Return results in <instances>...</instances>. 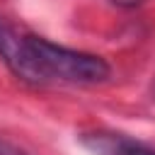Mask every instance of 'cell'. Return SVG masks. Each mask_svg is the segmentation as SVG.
Wrapping results in <instances>:
<instances>
[{
  "mask_svg": "<svg viewBox=\"0 0 155 155\" xmlns=\"http://www.w3.org/2000/svg\"><path fill=\"white\" fill-rule=\"evenodd\" d=\"M0 61L17 80L34 87H90L107 82L111 75V68L102 56L53 44L44 36L19 31L5 22H0Z\"/></svg>",
  "mask_w": 155,
  "mask_h": 155,
  "instance_id": "obj_1",
  "label": "cell"
},
{
  "mask_svg": "<svg viewBox=\"0 0 155 155\" xmlns=\"http://www.w3.org/2000/svg\"><path fill=\"white\" fill-rule=\"evenodd\" d=\"M78 140L92 155H155V145L140 138L116 133V131H104V128L85 131L78 136Z\"/></svg>",
  "mask_w": 155,
  "mask_h": 155,
  "instance_id": "obj_2",
  "label": "cell"
},
{
  "mask_svg": "<svg viewBox=\"0 0 155 155\" xmlns=\"http://www.w3.org/2000/svg\"><path fill=\"white\" fill-rule=\"evenodd\" d=\"M0 155H29V153L22 150V148H17V145H12L5 138H0Z\"/></svg>",
  "mask_w": 155,
  "mask_h": 155,
  "instance_id": "obj_3",
  "label": "cell"
},
{
  "mask_svg": "<svg viewBox=\"0 0 155 155\" xmlns=\"http://www.w3.org/2000/svg\"><path fill=\"white\" fill-rule=\"evenodd\" d=\"M111 5H116V7H126V10H131V7H138V5H143L145 0H109Z\"/></svg>",
  "mask_w": 155,
  "mask_h": 155,
  "instance_id": "obj_4",
  "label": "cell"
}]
</instances>
